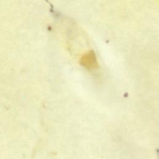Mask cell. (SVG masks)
Listing matches in <instances>:
<instances>
[{
	"label": "cell",
	"mask_w": 159,
	"mask_h": 159,
	"mask_svg": "<svg viewBox=\"0 0 159 159\" xmlns=\"http://www.w3.org/2000/svg\"><path fill=\"white\" fill-rule=\"evenodd\" d=\"M81 63L82 65L89 68H96L98 66V63L94 53L91 51L84 54L81 59Z\"/></svg>",
	"instance_id": "1"
}]
</instances>
